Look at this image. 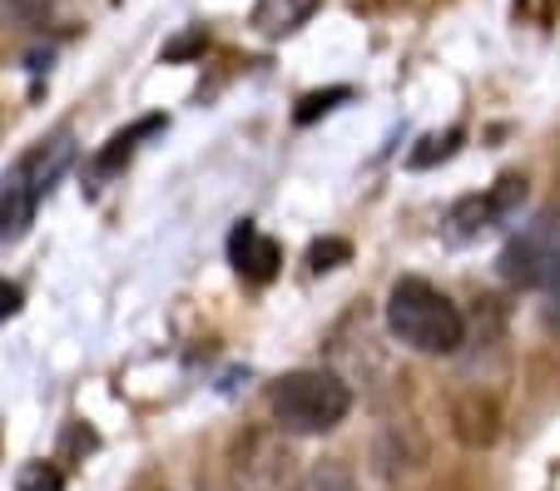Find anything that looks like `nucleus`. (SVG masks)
I'll use <instances>...</instances> for the list:
<instances>
[{
  "label": "nucleus",
  "instance_id": "20e7f679",
  "mask_svg": "<svg viewBox=\"0 0 560 491\" xmlns=\"http://www.w3.org/2000/svg\"><path fill=\"white\" fill-rule=\"evenodd\" d=\"M497 268L506 283H516V289H550L560 278V209L530 214L526 224L506 238Z\"/></svg>",
  "mask_w": 560,
  "mask_h": 491
},
{
  "label": "nucleus",
  "instance_id": "423d86ee",
  "mask_svg": "<svg viewBox=\"0 0 560 491\" xmlns=\"http://www.w3.org/2000/svg\"><path fill=\"white\" fill-rule=\"evenodd\" d=\"M229 258H233V268H238L248 283H268V278L283 268V248H278L258 224H248V219L229 234Z\"/></svg>",
  "mask_w": 560,
  "mask_h": 491
},
{
  "label": "nucleus",
  "instance_id": "2eb2a0df",
  "mask_svg": "<svg viewBox=\"0 0 560 491\" xmlns=\"http://www.w3.org/2000/svg\"><path fill=\"white\" fill-rule=\"evenodd\" d=\"M546 323H550V332H560V278L546 289Z\"/></svg>",
  "mask_w": 560,
  "mask_h": 491
},
{
  "label": "nucleus",
  "instance_id": "ddd939ff",
  "mask_svg": "<svg viewBox=\"0 0 560 491\" xmlns=\"http://www.w3.org/2000/svg\"><path fill=\"white\" fill-rule=\"evenodd\" d=\"M342 100H352V90H323V95H303V105H298V125H313L317 115H328L332 105H342Z\"/></svg>",
  "mask_w": 560,
  "mask_h": 491
},
{
  "label": "nucleus",
  "instance_id": "4468645a",
  "mask_svg": "<svg viewBox=\"0 0 560 491\" xmlns=\"http://www.w3.org/2000/svg\"><path fill=\"white\" fill-rule=\"evenodd\" d=\"M15 313H21V289L0 278V323H5V318H15Z\"/></svg>",
  "mask_w": 560,
  "mask_h": 491
},
{
  "label": "nucleus",
  "instance_id": "9d476101",
  "mask_svg": "<svg viewBox=\"0 0 560 491\" xmlns=\"http://www.w3.org/2000/svg\"><path fill=\"white\" fill-rule=\"evenodd\" d=\"M348 258H352L348 238H317V244L307 248V264H313V273H328V268L348 264Z\"/></svg>",
  "mask_w": 560,
  "mask_h": 491
},
{
  "label": "nucleus",
  "instance_id": "6e6552de",
  "mask_svg": "<svg viewBox=\"0 0 560 491\" xmlns=\"http://www.w3.org/2000/svg\"><path fill=\"white\" fill-rule=\"evenodd\" d=\"M159 129H164V119H159V115H149V119H139V125L119 129V135L109 139L105 150L95 154V174H115L119 164H129V160H135V150H139V139L159 135Z\"/></svg>",
  "mask_w": 560,
  "mask_h": 491
},
{
  "label": "nucleus",
  "instance_id": "f03ea898",
  "mask_svg": "<svg viewBox=\"0 0 560 491\" xmlns=\"http://www.w3.org/2000/svg\"><path fill=\"white\" fill-rule=\"evenodd\" d=\"M74 164V139L50 135V139H35L31 150L5 169L0 179V244H15V238L31 234L40 203L50 199V189L60 184V174Z\"/></svg>",
  "mask_w": 560,
  "mask_h": 491
},
{
  "label": "nucleus",
  "instance_id": "39448f33",
  "mask_svg": "<svg viewBox=\"0 0 560 491\" xmlns=\"http://www.w3.org/2000/svg\"><path fill=\"white\" fill-rule=\"evenodd\" d=\"M526 174H501L487 194H466V199L452 203V214H446V238L452 244H471V238L491 234V229L511 224L521 214V203H526Z\"/></svg>",
  "mask_w": 560,
  "mask_h": 491
},
{
  "label": "nucleus",
  "instance_id": "9b49d317",
  "mask_svg": "<svg viewBox=\"0 0 560 491\" xmlns=\"http://www.w3.org/2000/svg\"><path fill=\"white\" fill-rule=\"evenodd\" d=\"M15 491H65V477L50 461H31V467H21V477H15Z\"/></svg>",
  "mask_w": 560,
  "mask_h": 491
},
{
  "label": "nucleus",
  "instance_id": "7ed1b4c3",
  "mask_svg": "<svg viewBox=\"0 0 560 491\" xmlns=\"http://www.w3.org/2000/svg\"><path fill=\"white\" fill-rule=\"evenodd\" d=\"M268 412L293 437H323L352 412V393L328 367H298L268 387Z\"/></svg>",
  "mask_w": 560,
  "mask_h": 491
},
{
  "label": "nucleus",
  "instance_id": "f8f14e48",
  "mask_svg": "<svg viewBox=\"0 0 560 491\" xmlns=\"http://www.w3.org/2000/svg\"><path fill=\"white\" fill-rule=\"evenodd\" d=\"M293 491H358V487H352V477L342 467H317V471H307Z\"/></svg>",
  "mask_w": 560,
  "mask_h": 491
},
{
  "label": "nucleus",
  "instance_id": "1a4fd4ad",
  "mask_svg": "<svg viewBox=\"0 0 560 491\" xmlns=\"http://www.w3.org/2000/svg\"><path fill=\"white\" fill-rule=\"evenodd\" d=\"M462 129H446V135H427L422 139V150H412V169H432V164H442V160H452L456 154V144H462Z\"/></svg>",
  "mask_w": 560,
  "mask_h": 491
},
{
  "label": "nucleus",
  "instance_id": "f257e3e1",
  "mask_svg": "<svg viewBox=\"0 0 560 491\" xmlns=\"http://www.w3.org/2000/svg\"><path fill=\"white\" fill-rule=\"evenodd\" d=\"M387 328L392 338L427 358H452L466 342V318L442 289L427 278H397L387 293Z\"/></svg>",
  "mask_w": 560,
  "mask_h": 491
},
{
  "label": "nucleus",
  "instance_id": "0eeeda50",
  "mask_svg": "<svg viewBox=\"0 0 560 491\" xmlns=\"http://www.w3.org/2000/svg\"><path fill=\"white\" fill-rule=\"evenodd\" d=\"M323 0H258L254 5V31L278 40V35H293L298 25H307V15L317 11Z\"/></svg>",
  "mask_w": 560,
  "mask_h": 491
}]
</instances>
